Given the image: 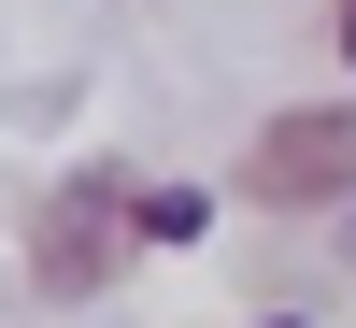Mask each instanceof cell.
Listing matches in <instances>:
<instances>
[{
	"mask_svg": "<svg viewBox=\"0 0 356 328\" xmlns=\"http://www.w3.org/2000/svg\"><path fill=\"white\" fill-rule=\"evenodd\" d=\"M129 243H143V200L129 186H57L43 200V243H29V286H43V300H100Z\"/></svg>",
	"mask_w": 356,
	"mask_h": 328,
	"instance_id": "cell-1",
	"label": "cell"
},
{
	"mask_svg": "<svg viewBox=\"0 0 356 328\" xmlns=\"http://www.w3.org/2000/svg\"><path fill=\"white\" fill-rule=\"evenodd\" d=\"M356 186V100H314V114H271L257 129V200H342Z\"/></svg>",
	"mask_w": 356,
	"mask_h": 328,
	"instance_id": "cell-2",
	"label": "cell"
},
{
	"mask_svg": "<svg viewBox=\"0 0 356 328\" xmlns=\"http://www.w3.org/2000/svg\"><path fill=\"white\" fill-rule=\"evenodd\" d=\"M200 228H214L200 186H143V243H200Z\"/></svg>",
	"mask_w": 356,
	"mask_h": 328,
	"instance_id": "cell-3",
	"label": "cell"
},
{
	"mask_svg": "<svg viewBox=\"0 0 356 328\" xmlns=\"http://www.w3.org/2000/svg\"><path fill=\"white\" fill-rule=\"evenodd\" d=\"M342 57H356V0H342Z\"/></svg>",
	"mask_w": 356,
	"mask_h": 328,
	"instance_id": "cell-4",
	"label": "cell"
},
{
	"mask_svg": "<svg viewBox=\"0 0 356 328\" xmlns=\"http://www.w3.org/2000/svg\"><path fill=\"white\" fill-rule=\"evenodd\" d=\"M271 328H300V314H271Z\"/></svg>",
	"mask_w": 356,
	"mask_h": 328,
	"instance_id": "cell-5",
	"label": "cell"
}]
</instances>
